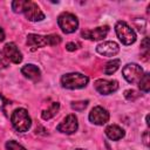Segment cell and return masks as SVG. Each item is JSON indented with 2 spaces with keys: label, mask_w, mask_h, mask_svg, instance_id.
<instances>
[{
  "label": "cell",
  "mask_w": 150,
  "mask_h": 150,
  "mask_svg": "<svg viewBox=\"0 0 150 150\" xmlns=\"http://www.w3.org/2000/svg\"><path fill=\"white\" fill-rule=\"evenodd\" d=\"M146 136H148V131H146V132L144 134V143H145V144L148 145V138H146Z\"/></svg>",
  "instance_id": "4316f807"
},
{
  "label": "cell",
  "mask_w": 150,
  "mask_h": 150,
  "mask_svg": "<svg viewBox=\"0 0 150 150\" xmlns=\"http://www.w3.org/2000/svg\"><path fill=\"white\" fill-rule=\"evenodd\" d=\"M5 40V32H4V29L0 27V42H2Z\"/></svg>",
  "instance_id": "484cf974"
},
{
  "label": "cell",
  "mask_w": 150,
  "mask_h": 150,
  "mask_svg": "<svg viewBox=\"0 0 150 150\" xmlns=\"http://www.w3.org/2000/svg\"><path fill=\"white\" fill-rule=\"evenodd\" d=\"M79 128V122H77V117L74 114H69L68 116H66L63 118V121L56 127V130L66 134V135H71L74 132H76Z\"/></svg>",
  "instance_id": "9c48e42d"
},
{
  "label": "cell",
  "mask_w": 150,
  "mask_h": 150,
  "mask_svg": "<svg viewBox=\"0 0 150 150\" xmlns=\"http://www.w3.org/2000/svg\"><path fill=\"white\" fill-rule=\"evenodd\" d=\"M115 32H116V35L120 39V41L125 46L132 45L136 41L135 30L124 21H118L115 25Z\"/></svg>",
  "instance_id": "277c9868"
},
{
  "label": "cell",
  "mask_w": 150,
  "mask_h": 150,
  "mask_svg": "<svg viewBox=\"0 0 150 150\" xmlns=\"http://www.w3.org/2000/svg\"><path fill=\"white\" fill-rule=\"evenodd\" d=\"M124 96H125L128 100L134 101L135 98H137V97L139 96V94H137L135 90H125V91H124Z\"/></svg>",
  "instance_id": "603a6c76"
},
{
  "label": "cell",
  "mask_w": 150,
  "mask_h": 150,
  "mask_svg": "<svg viewBox=\"0 0 150 150\" xmlns=\"http://www.w3.org/2000/svg\"><path fill=\"white\" fill-rule=\"evenodd\" d=\"M88 118H89V121H90L93 124L103 125V124H105V123L109 121V112H108V110L104 109L103 107L96 105V107H94V108L90 110Z\"/></svg>",
  "instance_id": "30bf717a"
},
{
  "label": "cell",
  "mask_w": 150,
  "mask_h": 150,
  "mask_svg": "<svg viewBox=\"0 0 150 150\" xmlns=\"http://www.w3.org/2000/svg\"><path fill=\"white\" fill-rule=\"evenodd\" d=\"M104 132H105V136H107L109 139H111V141H118V139L123 138V137H124V134H125L124 130H123L121 127L116 125V124H110V125H108V127L105 128Z\"/></svg>",
  "instance_id": "9a60e30c"
},
{
  "label": "cell",
  "mask_w": 150,
  "mask_h": 150,
  "mask_svg": "<svg viewBox=\"0 0 150 150\" xmlns=\"http://www.w3.org/2000/svg\"><path fill=\"white\" fill-rule=\"evenodd\" d=\"M25 0H15L12 2V9L15 13H22V7H23Z\"/></svg>",
  "instance_id": "44dd1931"
},
{
  "label": "cell",
  "mask_w": 150,
  "mask_h": 150,
  "mask_svg": "<svg viewBox=\"0 0 150 150\" xmlns=\"http://www.w3.org/2000/svg\"><path fill=\"white\" fill-rule=\"evenodd\" d=\"M94 88L101 95H110L118 89V82L116 80L98 79L94 82Z\"/></svg>",
  "instance_id": "ba28073f"
},
{
  "label": "cell",
  "mask_w": 150,
  "mask_h": 150,
  "mask_svg": "<svg viewBox=\"0 0 150 150\" xmlns=\"http://www.w3.org/2000/svg\"><path fill=\"white\" fill-rule=\"evenodd\" d=\"M108 32H109L108 26H101V27H96L94 29L82 30V36L84 39H88L91 41H98V40H103L107 36Z\"/></svg>",
  "instance_id": "7c38bea8"
},
{
  "label": "cell",
  "mask_w": 150,
  "mask_h": 150,
  "mask_svg": "<svg viewBox=\"0 0 150 150\" xmlns=\"http://www.w3.org/2000/svg\"><path fill=\"white\" fill-rule=\"evenodd\" d=\"M59 110H60V103H59V102H53L48 109H45V110L42 111L41 117H42L43 120H46V121H47V120H50L52 117H54V116L57 114Z\"/></svg>",
  "instance_id": "2e32d148"
},
{
  "label": "cell",
  "mask_w": 150,
  "mask_h": 150,
  "mask_svg": "<svg viewBox=\"0 0 150 150\" xmlns=\"http://www.w3.org/2000/svg\"><path fill=\"white\" fill-rule=\"evenodd\" d=\"M22 13L25 14V16L32 21V22H38V21H42L45 19V14L42 13V11L40 9V7L33 2V1H28L25 0L23 7H22Z\"/></svg>",
  "instance_id": "52a82bcc"
},
{
  "label": "cell",
  "mask_w": 150,
  "mask_h": 150,
  "mask_svg": "<svg viewBox=\"0 0 150 150\" xmlns=\"http://www.w3.org/2000/svg\"><path fill=\"white\" fill-rule=\"evenodd\" d=\"M2 53L5 54V56L7 57V60L9 62H13L15 64H19L22 61V54L19 50V48L16 47V45L14 42H8L4 46Z\"/></svg>",
  "instance_id": "8fae6325"
},
{
  "label": "cell",
  "mask_w": 150,
  "mask_h": 150,
  "mask_svg": "<svg viewBox=\"0 0 150 150\" xmlns=\"http://www.w3.org/2000/svg\"><path fill=\"white\" fill-rule=\"evenodd\" d=\"M138 87L143 93H149L150 90V75L149 73H144L142 79L138 82Z\"/></svg>",
  "instance_id": "ac0fdd59"
},
{
  "label": "cell",
  "mask_w": 150,
  "mask_h": 150,
  "mask_svg": "<svg viewBox=\"0 0 150 150\" xmlns=\"http://www.w3.org/2000/svg\"><path fill=\"white\" fill-rule=\"evenodd\" d=\"M57 25L63 33L71 34L79 28V20L74 14L63 12L57 18Z\"/></svg>",
  "instance_id": "5b68a950"
},
{
  "label": "cell",
  "mask_w": 150,
  "mask_h": 150,
  "mask_svg": "<svg viewBox=\"0 0 150 150\" xmlns=\"http://www.w3.org/2000/svg\"><path fill=\"white\" fill-rule=\"evenodd\" d=\"M61 41H62L61 36L57 34H50V35L29 34L27 36V45L33 50L45 46H56V45H60Z\"/></svg>",
  "instance_id": "6da1fadb"
},
{
  "label": "cell",
  "mask_w": 150,
  "mask_h": 150,
  "mask_svg": "<svg viewBox=\"0 0 150 150\" xmlns=\"http://www.w3.org/2000/svg\"><path fill=\"white\" fill-rule=\"evenodd\" d=\"M144 71L142 69L141 66H138L137 63H127L123 69H122V75L123 77L131 84L134 83H138L139 80L142 79Z\"/></svg>",
  "instance_id": "8992f818"
},
{
  "label": "cell",
  "mask_w": 150,
  "mask_h": 150,
  "mask_svg": "<svg viewBox=\"0 0 150 150\" xmlns=\"http://www.w3.org/2000/svg\"><path fill=\"white\" fill-rule=\"evenodd\" d=\"M79 46H80V45H79L77 42H68V43L66 45V48H67L68 50L73 52V50H75V49H77Z\"/></svg>",
  "instance_id": "cb8c5ba5"
},
{
  "label": "cell",
  "mask_w": 150,
  "mask_h": 150,
  "mask_svg": "<svg viewBox=\"0 0 150 150\" xmlns=\"http://www.w3.org/2000/svg\"><path fill=\"white\" fill-rule=\"evenodd\" d=\"M88 103H89V101H88V100H86V101H77V102H73V103H71V108H73L74 110H77V111H82V110H84V109L87 108Z\"/></svg>",
  "instance_id": "ffe728a7"
},
{
  "label": "cell",
  "mask_w": 150,
  "mask_h": 150,
  "mask_svg": "<svg viewBox=\"0 0 150 150\" xmlns=\"http://www.w3.org/2000/svg\"><path fill=\"white\" fill-rule=\"evenodd\" d=\"M11 122L13 128L19 132H26L32 127V118L25 108L15 109L11 115Z\"/></svg>",
  "instance_id": "7a4b0ae2"
},
{
  "label": "cell",
  "mask_w": 150,
  "mask_h": 150,
  "mask_svg": "<svg viewBox=\"0 0 150 150\" xmlns=\"http://www.w3.org/2000/svg\"><path fill=\"white\" fill-rule=\"evenodd\" d=\"M89 82V77L81 73H68L62 75L61 86L66 89H81L84 88Z\"/></svg>",
  "instance_id": "3957f363"
},
{
  "label": "cell",
  "mask_w": 150,
  "mask_h": 150,
  "mask_svg": "<svg viewBox=\"0 0 150 150\" xmlns=\"http://www.w3.org/2000/svg\"><path fill=\"white\" fill-rule=\"evenodd\" d=\"M6 149L7 150H27L25 146H22L21 144H19L16 141H13V139L6 143Z\"/></svg>",
  "instance_id": "d6986e66"
},
{
  "label": "cell",
  "mask_w": 150,
  "mask_h": 150,
  "mask_svg": "<svg viewBox=\"0 0 150 150\" xmlns=\"http://www.w3.org/2000/svg\"><path fill=\"white\" fill-rule=\"evenodd\" d=\"M120 64H121V60H120V59H114V60L107 62L105 66H104V70H103L104 74H105V75H111V74H114V73L120 68Z\"/></svg>",
  "instance_id": "e0dca14e"
},
{
  "label": "cell",
  "mask_w": 150,
  "mask_h": 150,
  "mask_svg": "<svg viewBox=\"0 0 150 150\" xmlns=\"http://www.w3.org/2000/svg\"><path fill=\"white\" fill-rule=\"evenodd\" d=\"M9 66V61L7 60V57L5 56V54L2 52H0V69H5Z\"/></svg>",
  "instance_id": "7402d4cb"
},
{
  "label": "cell",
  "mask_w": 150,
  "mask_h": 150,
  "mask_svg": "<svg viewBox=\"0 0 150 150\" xmlns=\"http://www.w3.org/2000/svg\"><path fill=\"white\" fill-rule=\"evenodd\" d=\"M75 150H86V149H82V148H77V149H75Z\"/></svg>",
  "instance_id": "83f0119b"
},
{
  "label": "cell",
  "mask_w": 150,
  "mask_h": 150,
  "mask_svg": "<svg viewBox=\"0 0 150 150\" xmlns=\"http://www.w3.org/2000/svg\"><path fill=\"white\" fill-rule=\"evenodd\" d=\"M96 52L103 56H115L120 52V47L115 41H104L97 45Z\"/></svg>",
  "instance_id": "4fadbf2b"
},
{
  "label": "cell",
  "mask_w": 150,
  "mask_h": 150,
  "mask_svg": "<svg viewBox=\"0 0 150 150\" xmlns=\"http://www.w3.org/2000/svg\"><path fill=\"white\" fill-rule=\"evenodd\" d=\"M141 47H142V49H144V50L146 52V54H148V49H149V38H144V39H143V41H142V43H141Z\"/></svg>",
  "instance_id": "d4e9b609"
},
{
  "label": "cell",
  "mask_w": 150,
  "mask_h": 150,
  "mask_svg": "<svg viewBox=\"0 0 150 150\" xmlns=\"http://www.w3.org/2000/svg\"><path fill=\"white\" fill-rule=\"evenodd\" d=\"M21 74L26 79H28L30 81H34V82H36V81H39L41 79V70H40V68L38 66L33 64V63L25 64L21 68Z\"/></svg>",
  "instance_id": "5bb4252c"
}]
</instances>
